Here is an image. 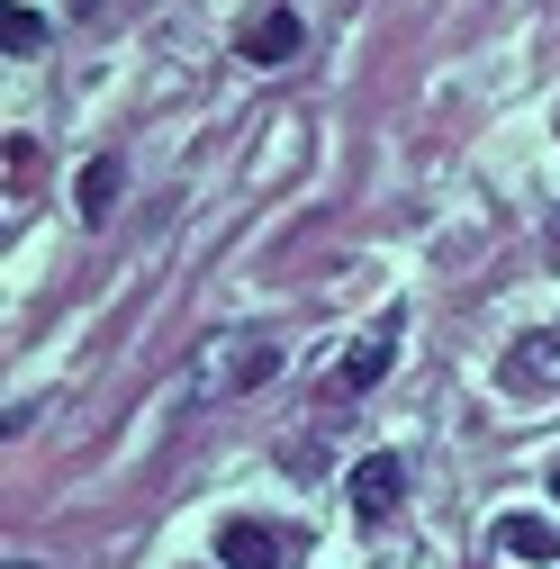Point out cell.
Returning <instances> with one entry per match:
<instances>
[{
	"mask_svg": "<svg viewBox=\"0 0 560 569\" xmlns=\"http://www.w3.org/2000/svg\"><path fill=\"white\" fill-rule=\"evenodd\" d=\"M271 371H280V343H262V335H208L199 362H190V380H181V407L244 398V389H262Z\"/></svg>",
	"mask_w": 560,
	"mask_h": 569,
	"instance_id": "obj_1",
	"label": "cell"
},
{
	"mask_svg": "<svg viewBox=\"0 0 560 569\" xmlns=\"http://www.w3.org/2000/svg\"><path fill=\"white\" fill-rule=\"evenodd\" d=\"M398 335H407V308H389V317H380L353 352H343V362H334V389H343V398L380 389V380H389V362H398Z\"/></svg>",
	"mask_w": 560,
	"mask_h": 569,
	"instance_id": "obj_2",
	"label": "cell"
},
{
	"mask_svg": "<svg viewBox=\"0 0 560 569\" xmlns=\"http://www.w3.org/2000/svg\"><path fill=\"white\" fill-rule=\"evenodd\" d=\"M398 497H407L398 452H371V461L353 470V516H362V525H380V516H398Z\"/></svg>",
	"mask_w": 560,
	"mask_h": 569,
	"instance_id": "obj_3",
	"label": "cell"
},
{
	"mask_svg": "<svg viewBox=\"0 0 560 569\" xmlns=\"http://www.w3.org/2000/svg\"><path fill=\"white\" fill-rule=\"evenodd\" d=\"M218 560H227V569H290V542H280L271 525H253V516H236V525L218 533Z\"/></svg>",
	"mask_w": 560,
	"mask_h": 569,
	"instance_id": "obj_4",
	"label": "cell"
},
{
	"mask_svg": "<svg viewBox=\"0 0 560 569\" xmlns=\"http://www.w3.org/2000/svg\"><path fill=\"white\" fill-rule=\"evenodd\" d=\"M299 46H308V28H299V10H262V19L244 28V46H236V54H244V63H290Z\"/></svg>",
	"mask_w": 560,
	"mask_h": 569,
	"instance_id": "obj_5",
	"label": "cell"
},
{
	"mask_svg": "<svg viewBox=\"0 0 560 569\" xmlns=\"http://www.w3.org/2000/svg\"><path fill=\"white\" fill-rule=\"evenodd\" d=\"M507 389H560V326H542L507 352Z\"/></svg>",
	"mask_w": 560,
	"mask_h": 569,
	"instance_id": "obj_6",
	"label": "cell"
},
{
	"mask_svg": "<svg viewBox=\"0 0 560 569\" xmlns=\"http://www.w3.org/2000/svg\"><path fill=\"white\" fill-rule=\"evenodd\" d=\"M118 181H127V163H118V154L82 163V181H73V208H82V227H109V218H118Z\"/></svg>",
	"mask_w": 560,
	"mask_h": 569,
	"instance_id": "obj_7",
	"label": "cell"
},
{
	"mask_svg": "<svg viewBox=\"0 0 560 569\" xmlns=\"http://www.w3.org/2000/svg\"><path fill=\"white\" fill-rule=\"evenodd\" d=\"M498 551L507 560H560V525L551 516H507L498 525Z\"/></svg>",
	"mask_w": 560,
	"mask_h": 569,
	"instance_id": "obj_8",
	"label": "cell"
},
{
	"mask_svg": "<svg viewBox=\"0 0 560 569\" xmlns=\"http://www.w3.org/2000/svg\"><path fill=\"white\" fill-rule=\"evenodd\" d=\"M0 46H10V54H37V46H46V19L10 0V10H0Z\"/></svg>",
	"mask_w": 560,
	"mask_h": 569,
	"instance_id": "obj_9",
	"label": "cell"
},
{
	"mask_svg": "<svg viewBox=\"0 0 560 569\" xmlns=\"http://www.w3.org/2000/svg\"><path fill=\"white\" fill-rule=\"evenodd\" d=\"M100 10H109V0H73V19H100Z\"/></svg>",
	"mask_w": 560,
	"mask_h": 569,
	"instance_id": "obj_10",
	"label": "cell"
},
{
	"mask_svg": "<svg viewBox=\"0 0 560 569\" xmlns=\"http://www.w3.org/2000/svg\"><path fill=\"white\" fill-rule=\"evenodd\" d=\"M551 244H560V208H551Z\"/></svg>",
	"mask_w": 560,
	"mask_h": 569,
	"instance_id": "obj_11",
	"label": "cell"
},
{
	"mask_svg": "<svg viewBox=\"0 0 560 569\" xmlns=\"http://www.w3.org/2000/svg\"><path fill=\"white\" fill-rule=\"evenodd\" d=\"M551 497H560V461H551Z\"/></svg>",
	"mask_w": 560,
	"mask_h": 569,
	"instance_id": "obj_12",
	"label": "cell"
}]
</instances>
